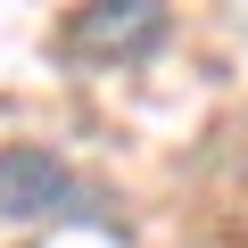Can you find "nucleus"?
I'll return each mask as SVG.
<instances>
[{
	"label": "nucleus",
	"instance_id": "obj_2",
	"mask_svg": "<svg viewBox=\"0 0 248 248\" xmlns=\"http://www.w3.org/2000/svg\"><path fill=\"white\" fill-rule=\"evenodd\" d=\"M166 50V0H83L66 17V58L83 66H141Z\"/></svg>",
	"mask_w": 248,
	"mask_h": 248
},
{
	"label": "nucleus",
	"instance_id": "obj_1",
	"mask_svg": "<svg viewBox=\"0 0 248 248\" xmlns=\"http://www.w3.org/2000/svg\"><path fill=\"white\" fill-rule=\"evenodd\" d=\"M0 223H116L108 199L58 157V149H0Z\"/></svg>",
	"mask_w": 248,
	"mask_h": 248
}]
</instances>
